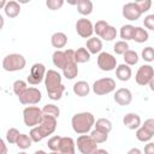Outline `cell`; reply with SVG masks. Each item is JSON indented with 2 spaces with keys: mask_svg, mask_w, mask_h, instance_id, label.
Returning <instances> with one entry per match:
<instances>
[{
  "mask_svg": "<svg viewBox=\"0 0 154 154\" xmlns=\"http://www.w3.org/2000/svg\"><path fill=\"white\" fill-rule=\"evenodd\" d=\"M45 87H46L48 97L54 101L60 100L65 91V87L61 83V75L55 70L47 71L45 77Z\"/></svg>",
  "mask_w": 154,
  "mask_h": 154,
  "instance_id": "1",
  "label": "cell"
},
{
  "mask_svg": "<svg viewBox=\"0 0 154 154\" xmlns=\"http://www.w3.org/2000/svg\"><path fill=\"white\" fill-rule=\"evenodd\" d=\"M95 117L90 112H79L71 118L72 130L78 135H87L95 125Z\"/></svg>",
  "mask_w": 154,
  "mask_h": 154,
  "instance_id": "2",
  "label": "cell"
},
{
  "mask_svg": "<svg viewBox=\"0 0 154 154\" xmlns=\"http://www.w3.org/2000/svg\"><path fill=\"white\" fill-rule=\"evenodd\" d=\"M26 65L25 58L19 53H11L7 54L2 59V69L7 72H14L23 70Z\"/></svg>",
  "mask_w": 154,
  "mask_h": 154,
  "instance_id": "3",
  "label": "cell"
},
{
  "mask_svg": "<svg viewBox=\"0 0 154 154\" xmlns=\"http://www.w3.org/2000/svg\"><path fill=\"white\" fill-rule=\"evenodd\" d=\"M42 117H43L42 109L38 108L37 106H28L23 109V120L24 124L29 128L37 126L41 123Z\"/></svg>",
  "mask_w": 154,
  "mask_h": 154,
  "instance_id": "4",
  "label": "cell"
},
{
  "mask_svg": "<svg viewBox=\"0 0 154 154\" xmlns=\"http://www.w3.org/2000/svg\"><path fill=\"white\" fill-rule=\"evenodd\" d=\"M91 88L95 95H99V96L107 95L116 90V81L111 77H103V78L96 79L93 83Z\"/></svg>",
  "mask_w": 154,
  "mask_h": 154,
  "instance_id": "5",
  "label": "cell"
},
{
  "mask_svg": "<svg viewBox=\"0 0 154 154\" xmlns=\"http://www.w3.org/2000/svg\"><path fill=\"white\" fill-rule=\"evenodd\" d=\"M52 61L55 67L64 69L71 61H75V51L73 49H65V51H55L52 55Z\"/></svg>",
  "mask_w": 154,
  "mask_h": 154,
  "instance_id": "6",
  "label": "cell"
},
{
  "mask_svg": "<svg viewBox=\"0 0 154 154\" xmlns=\"http://www.w3.org/2000/svg\"><path fill=\"white\" fill-rule=\"evenodd\" d=\"M76 146L81 154H94V152L99 149L97 143L90 135H79L77 137Z\"/></svg>",
  "mask_w": 154,
  "mask_h": 154,
  "instance_id": "7",
  "label": "cell"
},
{
  "mask_svg": "<svg viewBox=\"0 0 154 154\" xmlns=\"http://www.w3.org/2000/svg\"><path fill=\"white\" fill-rule=\"evenodd\" d=\"M46 73H47V71H46L45 65L41 63H35L30 69V73L28 75L26 82L31 85H37L42 81H45Z\"/></svg>",
  "mask_w": 154,
  "mask_h": 154,
  "instance_id": "8",
  "label": "cell"
},
{
  "mask_svg": "<svg viewBox=\"0 0 154 154\" xmlns=\"http://www.w3.org/2000/svg\"><path fill=\"white\" fill-rule=\"evenodd\" d=\"M57 124H58V123H57V118H54V117H52V116L43 114L41 123H40L36 128H37V130L40 131L41 136H42L43 138H46V137H48L49 135H52V134L55 131Z\"/></svg>",
  "mask_w": 154,
  "mask_h": 154,
  "instance_id": "9",
  "label": "cell"
},
{
  "mask_svg": "<svg viewBox=\"0 0 154 154\" xmlns=\"http://www.w3.org/2000/svg\"><path fill=\"white\" fill-rule=\"evenodd\" d=\"M153 78H154V69L149 64H144L140 66L135 75V81L138 85H147Z\"/></svg>",
  "mask_w": 154,
  "mask_h": 154,
  "instance_id": "10",
  "label": "cell"
},
{
  "mask_svg": "<svg viewBox=\"0 0 154 154\" xmlns=\"http://www.w3.org/2000/svg\"><path fill=\"white\" fill-rule=\"evenodd\" d=\"M42 99V94L40 91V89L35 88V87H29L19 97V102L22 105H29V106H32V105H36L41 101Z\"/></svg>",
  "mask_w": 154,
  "mask_h": 154,
  "instance_id": "11",
  "label": "cell"
},
{
  "mask_svg": "<svg viewBox=\"0 0 154 154\" xmlns=\"http://www.w3.org/2000/svg\"><path fill=\"white\" fill-rule=\"evenodd\" d=\"M97 66L102 71H113L117 69V59L108 52H101L97 55Z\"/></svg>",
  "mask_w": 154,
  "mask_h": 154,
  "instance_id": "12",
  "label": "cell"
},
{
  "mask_svg": "<svg viewBox=\"0 0 154 154\" xmlns=\"http://www.w3.org/2000/svg\"><path fill=\"white\" fill-rule=\"evenodd\" d=\"M76 31L83 38H90L94 34V25L87 18H79L76 22Z\"/></svg>",
  "mask_w": 154,
  "mask_h": 154,
  "instance_id": "13",
  "label": "cell"
},
{
  "mask_svg": "<svg viewBox=\"0 0 154 154\" xmlns=\"http://www.w3.org/2000/svg\"><path fill=\"white\" fill-rule=\"evenodd\" d=\"M142 16L136 2H128L123 6V17L128 20H137Z\"/></svg>",
  "mask_w": 154,
  "mask_h": 154,
  "instance_id": "14",
  "label": "cell"
},
{
  "mask_svg": "<svg viewBox=\"0 0 154 154\" xmlns=\"http://www.w3.org/2000/svg\"><path fill=\"white\" fill-rule=\"evenodd\" d=\"M113 99L119 106H128L132 101V94L128 88H119L118 90H116Z\"/></svg>",
  "mask_w": 154,
  "mask_h": 154,
  "instance_id": "15",
  "label": "cell"
},
{
  "mask_svg": "<svg viewBox=\"0 0 154 154\" xmlns=\"http://www.w3.org/2000/svg\"><path fill=\"white\" fill-rule=\"evenodd\" d=\"M123 124L129 130H137L141 126V117L137 113H126L123 117Z\"/></svg>",
  "mask_w": 154,
  "mask_h": 154,
  "instance_id": "16",
  "label": "cell"
},
{
  "mask_svg": "<svg viewBox=\"0 0 154 154\" xmlns=\"http://www.w3.org/2000/svg\"><path fill=\"white\" fill-rule=\"evenodd\" d=\"M60 154H76V142L71 137H61L60 147L58 150Z\"/></svg>",
  "mask_w": 154,
  "mask_h": 154,
  "instance_id": "17",
  "label": "cell"
},
{
  "mask_svg": "<svg viewBox=\"0 0 154 154\" xmlns=\"http://www.w3.org/2000/svg\"><path fill=\"white\" fill-rule=\"evenodd\" d=\"M131 75H132V71H131V67L126 64H120L117 66L116 69V76L119 81L122 82H126L131 78Z\"/></svg>",
  "mask_w": 154,
  "mask_h": 154,
  "instance_id": "18",
  "label": "cell"
},
{
  "mask_svg": "<svg viewBox=\"0 0 154 154\" xmlns=\"http://www.w3.org/2000/svg\"><path fill=\"white\" fill-rule=\"evenodd\" d=\"M51 43L54 48H57V51H59L60 48H64L67 43V36L61 32V31H58V32H54L51 37Z\"/></svg>",
  "mask_w": 154,
  "mask_h": 154,
  "instance_id": "19",
  "label": "cell"
},
{
  "mask_svg": "<svg viewBox=\"0 0 154 154\" xmlns=\"http://www.w3.org/2000/svg\"><path fill=\"white\" fill-rule=\"evenodd\" d=\"M87 49L90 54H100L102 51V41L99 37H90L87 40Z\"/></svg>",
  "mask_w": 154,
  "mask_h": 154,
  "instance_id": "20",
  "label": "cell"
},
{
  "mask_svg": "<svg viewBox=\"0 0 154 154\" xmlns=\"http://www.w3.org/2000/svg\"><path fill=\"white\" fill-rule=\"evenodd\" d=\"M4 11H5V14L8 18H16L20 13V5L17 1H14V0L7 1Z\"/></svg>",
  "mask_w": 154,
  "mask_h": 154,
  "instance_id": "21",
  "label": "cell"
},
{
  "mask_svg": "<svg viewBox=\"0 0 154 154\" xmlns=\"http://www.w3.org/2000/svg\"><path fill=\"white\" fill-rule=\"evenodd\" d=\"M72 90H73V93H75L77 96L84 97V96H87V95L89 94L90 87H89V84H88L85 81H78V82H76V83L73 84Z\"/></svg>",
  "mask_w": 154,
  "mask_h": 154,
  "instance_id": "22",
  "label": "cell"
},
{
  "mask_svg": "<svg viewBox=\"0 0 154 154\" xmlns=\"http://www.w3.org/2000/svg\"><path fill=\"white\" fill-rule=\"evenodd\" d=\"M76 5L78 13L82 16H89L93 12V2L90 0H78Z\"/></svg>",
  "mask_w": 154,
  "mask_h": 154,
  "instance_id": "23",
  "label": "cell"
},
{
  "mask_svg": "<svg viewBox=\"0 0 154 154\" xmlns=\"http://www.w3.org/2000/svg\"><path fill=\"white\" fill-rule=\"evenodd\" d=\"M63 75L66 79H73L78 75V65L76 61H71L63 69Z\"/></svg>",
  "mask_w": 154,
  "mask_h": 154,
  "instance_id": "24",
  "label": "cell"
},
{
  "mask_svg": "<svg viewBox=\"0 0 154 154\" xmlns=\"http://www.w3.org/2000/svg\"><path fill=\"white\" fill-rule=\"evenodd\" d=\"M90 60V53L88 52L87 48L79 47L77 51H75V61L77 64H84Z\"/></svg>",
  "mask_w": 154,
  "mask_h": 154,
  "instance_id": "25",
  "label": "cell"
},
{
  "mask_svg": "<svg viewBox=\"0 0 154 154\" xmlns=\"http://www.w3.org/2000/svg\"><path fill=\"white\" fill-rule=\"evenodd\" d=\"M134 32H135V26L131 25V24H125L120 28V31H119V35H120V38L123 41H129V40H132L134 38Z\"/></svg>",
  "mask_w": 154,
  "mask_h": 154,
  "instance_id": "26",
  "label": "cell"
},
{
  "mask_svg": "<svg viewBox=\"0 0 154 154\" xmlns=\"http://www.w3.org/2000/svg\"><path fill=\"white\" fill-rule=\"evenodd\" d=\"M149 38V34L146 29L141 28V26H135V32H134V41L137 43H143L147 42Z\"/></svg>",
  "mask_w": 154,
  "mask_h": 154,
  "instance_id": "27",
  "label": "cell"
},
{
  "mask_svg": "<svg viewBox=\"0 0 154 154\" xmlns=\"http://www.w3.org/2000/svg\"><path fill=\"white\" fill-rule=\"evenodd\" d=\"M94 126H95V129L101 130V131L107 132V134H109L111 130H112V123H111L109 119H106V118H100V119H97V120L95 122V125H94Z\"/></svg>",
  "mask_w": 154,
  "mask_h": 154,
  "instance_id": "28",
  "label": "cell"
},
{
  "mask_svg": "<svg viewBox=\"0 0 154 154\" xmlns=\"http://www.w3.org/2000/svg\"><path fill=\"white\" fill-rule=\"evenodd\" d=\"M31 144H32V140L26 134H20L17 140V143H16V146L20 149H28L31 147Z\"/></svg>",
  "mask_w": 154,
  "mask_h": 154,
  "instance_id": "29",
  "label": "cell"
},
{
  "mask_svg": "<svg viewBox=\"0 0 154 154\" xmlns=\"http://www.w3.org/2000/svg\"><path fill=\"white\" fill-rule=\"evenodd\" d=\"M124 58V61H125V64L126 65H129V66H132V65H136L137 63H138V54L135 52V51H132V49H129V51H126L125 53H124V55H123Z\"/></svg>",
  "mask_w": 154,
  "mask_h": 154,
  "instance_id": "30",
  "label": "cell"
},
{
  "mask_svg": "<svg viewBox=\"0 0 154 154\" xmlns=\"http://www.w3.org/2000/svg\"><path fill=\"white\" fill-rule=\"evenodd\" d=\"M136 138L140 141V142H150V140L153 138V135L148 131V130H146L142 125L136 130Z\"/></svg>",
  "mask_w": 154,
  "mask_h": 154,
  "instance_id": "31",
  "label": "cell"
},
{
  "mask_svg": "<svg viewBox=\"0 0 154 154\" xmlns=\"http://www.w3.org/2000/svg\"><path fill=\"white\" fill-rule=\"evenodd\" d=\"M90 136L93 137V140H94L97 144L103 143V142H106V141L108 140V134H107V132H103V131H101V130H97V129L91 130V131H90Z\"/></svg>",
  "mask_w": 154,
  "mask_h": 154,
  "instance_id": "32",
  "label": "cell"
},
{
  "mask_svg": "<svg viewBox=\"0 0 154 154\" xmlns=\"http://www.w3.org/2000/svg\"><path fill=\"white\" fill-rule=\"evenodd\" d=\"M12 89H13V93L19 97L26 89H28V83L25 81H22V79H17L14 81L13 85H12Z\"/></svg>",
  "mask_w": 154,
  "mask_h": 154,
  "instance_id": "33",
  "label": "cell"
},
{
  "mask_svg": "<svg viewBox=\"0 0 154 154\" xmlns=\"http://www.w3.org/2000/svg\"><path fill=\"white\" fill-rule=\"evenodd\" d=\"M42 113L43 114H47V116H52L54 118H58L60 116V109H59L58 106H55L53 103H47V105L43 106Z\"/></svg>",
  "mask_w": 154,
  "mask_h": 154,
  "instance_id": "34",
  "label": "cell"
},
{
  "mask_svg": "<svg viewBox=\"0 0 154 154\" xmlns=\"http://www.w3.org/2000/svg\"><path fill=\"white\" fill-rule=\"evenodd\" d=\"M100 37L102 40H105V41H113L117 37V29L114 26H112V25H108L105 29V31L101 34Z\"/></svg>",
  "mask_w": 154,
  "mask_h": 154,
  "instance_id": "35",
  "label": "cell"
},
{
  "mask_svg": "<svg viewBox=\"0 0 154 154\" xmlns=\"http://www.w3.org/2000/svg\"><path fill=\"white\" fill-rule=\"evenodd\" d=\"M113 51L118 55H124V53L126 51H129V43L126 41H123V40L117 41L114 43V46H113Z\"/></svg>",
  "mask_w": 154,
  "mask_h": 154,
  "instance_id": "36",
  "label": "cell"
},
{
  "mask_svg": "<svg viewBox=\"0 0 154 154\" xmlns=\"http://www.w3.org/2000/svg\"><path fill=\"white\" fill-rule=\"evenodd\" d=\"M19 131L16 129V128H10L6 132V141L10 143V144H16L17 143V140L19 137Z\"/></svg>",
  "mask_w": 154,
  "mask_h": 154,
  "instance_id": "37",
  "label": "cell"
},
{
  "mask_svg": "<svg viewBox=\"0 0 154 154\" xmlns=\"http://www.w3.org/2000/svg\"><path fill=\"white\" fill-rule=\"evenodd\" d=\"M60 142H61V136H53L48 140L47 147L51 149V152H58L60 147Z\"/></svg>",
  "mask_w": 154,
  "mask_h": 154,
  "instance_id": "38",
  "label": "cell"
},
{
  "mask_svg": "<svg viewBox=\"0 0 154 154\" xmlns=\"http://www.w3.org/2000/svg\"><path fill=\"white\" fill-rule=\"evenodd\" d=\"M141 55H142V59H143L144 61H147V63H152V61H154V48L150 47V46L143 48Z\"/></svg>",
  "mask_w": 154,
  "mask_h": 154,
  "instance_id": "39",
  "label": "cell"
},
{
  "mask_svg": "<svg viewBox=\"0 0 154 154\" xmlns=\"http://www.w3.org/2000/svg\"><path fill=\"white\" fill-rule=\"evenodd\" d=\"M109 24L106 22V20H97L95 24H94V32L97 35V36H101V34L105 31V29L108 26Z\"/></svg>",
  "mask_w": 154,
  "mask_h": 154,
  "instance_id": "40",
  "label": "cell"
},
{
  "mask_svg": "<svg viewBox=\"0 0 154 154\" xmlns=\"http://www.w3.org/2000/svg\"><path fill=\"white\" fill-rule=\"evenodd\" d=\"M63 5H64V0H47L46 1V6L52 11L59 10Z\"/></svg>",
  "mask_w": 154,
  "mask_h": 154,
  "instance_id": "41",
  "label": "cell"
},
{
  "mask_svg": "<svg viewBox=\"0 0 154 154\" xmlns=\"http://www.w3.org/2000/svg\"><path fill=\"white\" fill-rule=\"evenodd\" d=\"M135 2H136V5L138 6V8L142 13L147 12L152 7V1L150 0H138V1H135Z\"/></svg>",
  "mask_w": 154,
  "mask_h": 154,
  "instance_id": "42",
  "label": "cell"
},
{
  "mask_svg": "<svg viewBox=\"0 0 154 154\" xmlns=\"http://www.w3.org/2000/svg\"><path fill=\"white\" fill-rule=\"evenodd\" d=\"M143 25L144 28L154 31V14H147L143 19Z\"/></svg>",
  "mask_w": 154,
  "mask_h": 154,
  "instance_id": "43",
  "label": "cell"
},
{
  "mask_svg": "<svg viewBox=\"0 0 154 154\" xmlns=\"http://www.w3.org/2000/svg\"><path fill=\"white\" fill-rule=\"evenodd\" d=\"M142 126H143L146 130H148V131L154 136V118H149V119L144 120V123L142 124Z\"/></svg>",
  "mask_w": 154,
  "mask_h": 154,
  "instance_id": "44",
  "label": "cell"
},
{
  "mask_svg": "<svg viewBox=\"0 0 154 154\" xmlns=\"http://www.w3.org/2000/svg\"><path fill=\"white\" fill-rule=\"evenodd\" d=\"M144 154H154V142H148L143 149Z\"/></svg>",
  "mask_w": 154,
  "mask_h": 154,
  "instance_id": "45",
  "label": "cell"
},
{
  "mask_svg": "<svg viewBox=\"0 0 154 154\" xmlns=\"http://www.w3.org/2000/svg\"><path fill=\"white\" fill-rule=\"evenodd\" d=\"M0 146H1V153H0V154H7V147H6L4 140L0 141Z\"/></svg>",
  "mask_w": 154,
  "mask_h": 154,
  "instance_id": "46",
  "label": "cell"
},
{
  "mask_svg": "<svg viewBox=\"0 0 154 154\" xmlns=\"http://www.w3.org/2000/svg\"><path fill=\"white\" fill-rule=\"evenodd\" d=\"M126 154H142V150H141V149H138V148H135V147H134V148L129 149Z\"/></svg>",
  "mask_w": 154,
  "mask_h": 154,
  "instance_id": "47",
  "label": "cell"
},
{
  "mask_svg": "<svg viewBox=\"0 0 154 154\" xmlns=\"http://www.w3.org/2000/svg\"><path fill=\"white\" fill-rule=\"evenodd\" d=\"M94 154H108V152H107L106 149H101V148H99L97 150L94 152Z\"/></svg>",
  "mask_w": 154,
  "mask_h": 154,
  "instance_id": "48",
  "label": "cell"
},
{
  "mask_svg": "<svg viewBox=\"0 0 154 154\" xmlns=\"http://www.w3.org/2000/svg\"><path fill=\"white\" fill-rule=\"evenodd\" d=\"M148 85H149V89H150L152 91H154V78L149 82V84H148Z\"/></svg>",
  "mask_w": 154,
  "mask_h": 154,
  "instance_id": "49",
  "label": "cell"
},
{
  "mask_svg": "<svg viewBox=\"0 0 154 154\" xmlns=\"http://www.w3.org/2000/svg\"><path fill=\"white\" fill-rule=\"evenodd\" d=\"M34 154H47L45 150H42V149H40V150H35V153Z\"/></svg>",
  "mask_w": 154,
  "mask_h": 154,
  "instance_id": "50",
  "label": "cell"
},
{
  "mask_svg": "<svg viewBox=\"0 0 154 154\" xmlns=\"http://www.w3.org/2000/svg\"><path fill=\"white\" fill-rule=\"evenodd\" d=\"M48 154H60L59 152H51V153H48Z\"/></svg>",
  "mask_w": 154,
  "mask_h": 154,
  "instance_id": "51",
  "label": "cell"
},
{
  "mask_svg": "<svg viewBox=\"0 0 154 154\" xmlns=\"http://www.w3.org/2000/svg\"><path fill=\"white\" fill-rule=\"evenodd\" d=\"M18 154H26L25 152H20V153H18Z\"/></svg>",
  "mask_w": 154,
  "mask_h": 154,
  "instance_id": "52",
  "label": "cell"
}]
</instances>
